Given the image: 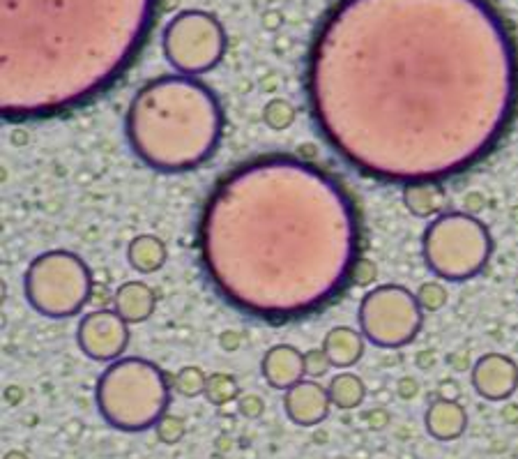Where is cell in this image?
<instances>
[{
	"label": "cell",
	"instance_id": "cell-11",
	"mask_svg": "<svg viewBox=\"0 0 518 459\" xmlns=\"http://www.w3.org/2000/svg\"><path fill=\"white\" fill-rule=\"evenodd\" d=\"M332 399L316 378H302L284 395V411L297 427H316L330 416Z\"/></svg>",
	"mask_w": 518,
	"mask_h": 459
},
{
	"label": "cell",
	"instance_id": "cell-14",
	"mask_svg": "<svg viewBox=\"0 0 518 459\" xmlns=\"http://www.w3.org/2000/svg\"><path fill=\"white\" fill-rule=\"evenodd\" d=\"M155 302H157L155 292L146 282H125L118 286L116 296H113V310L132 326V323H143L153 317Z\"/></svg>",
	"mask_w": 518,
	"mask_h": 459
},
{
	"label": "cell",
	"instance_id": "cell-9",
	"mask_svg": "<svg viewBox=\"0 0 518 459\" xmlns=\"http://www.w3.org/2000/svg\"><path fill=\"white\" fill-rule=\"evenodd\" d=\"M77 344L90 360L113 362L129 347V323L116 310H97L79 321Z\"/></svg>",
	"mask_w": 518,
	"mask_h": 459
},
{
	"label": "cell",
	"instance_id": "cell-13",
	"mask_svg": "<svg viewBox=\"0 0 518 459\" xmlns=\"http://www.w3.org/2000/svg\"><path fill=\"white\" fill-rule=\"evenodd\" d=\"M427 432L438 441L461 439L467 427L466 408L457 399H436L424 416Z\"/></svg>",
	"mask_w": 518,
	"mask_h": 459
},
{
	"label": "cell",
	"instance_id": "cell-18",
	"mask_svg": "<svg viewBox=\"0 0 518 459\" xmlns=\"http://www.w3.org/2000/svg\"><path fill=\"white\" fill-rule=\"evenodd\" d=\"M327 393H330L332 406L341 408V411H353L364 402L366 386L357 374L344 372L332 378L330 386H327Z\"/></svg>",
	"mask_w": 518,
	"mask_h": 459
},
{
	"label": "cell",
	"instance_id": "cell-22",
	"mask_svg": "<svg viewBox=\"0 0 518 459\" xmlns=\"http://www.w3.org/2000/svg\"><path fill=\"white\" fill-rule=\"evenodd\" d=\"M155 429H157V436L162 444H178L184 436V420L175 418V416H164Z\"/></svg>",
	"mask_w": 518,
	"mask_h": 459
},
{
	"label": "cell",
	"instance_id": "cell-2",
	"mask_svg": "<svg viewBox=\"0 0 518 459\" xmlns=\"http://www.w3.org/2000/svg\"><path fill=\"white\" fill-rule=\"evenodd\" d=\"M199 252L229 305L284 323L325 307L355 277L357 210L344 185L316 164L265 155L214 185Z\"/></svg>",
	"mask_w": 518,
	"mask_h": 459
},
{
	"label": "cell",
	"instance_id": "cell-6",
	"mask_svg": "<svg viewBox=\"0 0 518 459\" xmlns=\"http://www.w3.org/2000/svg\"><path fill=\"white\" fill-rule=\"evenodd\" d=\"M24 293L28 305L42 317L70 319L79 314L90 298V268L74 252H44L28 265Z\"/></svg>",
	"mask_w": 518,
	"mask_h": 459
},
{
	"label": "cell",
	"instance_id": "cell-25",
	"mask_svg": "<svg viewBox=\"0 0 518 459\" xmlns=\"http://www.w3.org/2000/svg\"><path fill=\"white\" fill-rule=\"evenodd\" d=\"M5 459H26V457H24V454H21V453H10Z\"/></svg>",
	"mask_w": 518,
	"mask_h": 459
},
{
	"label": "cell",
	"instance_id": "cell-16",
	"mask_svg": "<svg viewBox=\"0 0 518 459\" xmlns=\"http://www.w3.org/2000/svg\"><path fill=\"white\" fill-rule=\"evenodd\" d=\"M166 245L157 235L143 234L129 243L127 259L134 271L138 273H157L166 263Z\"/></svg>",
	"mask_w": 518,
	"mask_h": 459
},
{
	"label": "cell",
	"instance_id": "cell-10",
	"mask_svg": "<svg viewBox=\"0 0 518 459\" xmlns=\"http://www.w3.org/2000/svg\"><path fill=\"white\" fill-rule=\"evenodd\" d=\"M470 381L479 397L488 402H504L518 388V365L503 353H486L475 362Z\"/></svg>",
	"mask_w": 518,
	"mask_h": 459
},
{
	"label": "cell",
	"instance_id": "cell-15",
	"mask_svg": "<svg viewBox=\"0 0 518 459\" xmlns=\"http://www.w3.org/2000/svg\"><path fill=\"white\" fill-rule=\"evenodd\" d=\"M364 339L362 330L348 326H336L323 337V351L330 358L332 368H353L364 356Z\"/></svg>",
	"mask_w": 518,
	"mask_h": 459
},
{
	"label": "cell",
	"instance_id": "cell-7",
	"mask_svg": "<svg viewBox=\"0 0 518 459\" xmlns=\"http://www.w3.org/2000/svg\"><path fill=\"white\" fill-rule=\"evenodd\" d=\"M362 335L381 349L406 347L419 335L424 307L401 284H381L366 292L357 311Z\"/></svg>",
	"mask_w": 518,
	"mask_h": 459
},
{
	"label": "cell",
	"instance_id": "cell-24",
	"mask_svg": "<svg viewBox=\"0 0 518 459\" xmlns=\"http://www.w3.org/2000/svg\"><path fill=\"white\" fill-rule=\"evenodd\" d=\"M240 411H242L247 418H256V416L263 414V404H260L254 395H250V397H244L242 402H240Z\"/></svg>",
	"mask_w": 518,
	"mask_h": 459
},
{
	"label": "cell",
	"instance_id": "cell-21",
	"mask_svg": "<svg viewBox=\"0 0 518 459\" xmlns=\"http://www.w3.org/2000/svg\"><path fill=\"white\" fill-rule=\"evenodd\" d=\"M417 301L424 310L438 311L445 302H447V289L440 284V282H427L422 284V289L417 292Z\"/></svg>",
	"mask_w": 518,
	"mask_h": 459
},
{
	"label": "cell",
	"instance_id": "cell-4",
	"mask_svg": "<svg viewBox=\"0 0 518 459\" xmlns=\"http://www.w3.org/2000/svg\"><path fill=\"white\" fill-rule=\"evenodd\" d=\"M171 388L166 372L153 360L118 358L97 378V411L113 429L127 434L147 432L166 416Z\"/></svg>",
	"mask_w": 518,
	"mask_h": 459
},
{
	"label": "cell",
	"instance_id": "cell-20",
	"mask_svg": "<svg viewBox=\"0 0 518 459\" xmlns=\"http://www.w3.org/2000/svg\"><path fill=\"white\" fill-rule=\"evenodd\" d=\"M205 383H208V377L203 369L183 368L173 377V390L183 397H199L205 393Z\"/></svg>",
	"mask_w": 518,
	"mask_h": 459
},
{
	"label": "cell",
	"instance_id": "cell-12",
	"mask_svg": "<svg viewBox=\"0 0 518 459\" xmlns=\"http://www.w3.org/2000/svg\"><path fill=\"white\" fill-rule=\"evenodd\" d=\"M260 374L265 383L275 390H288L295 383H300L306 377L305 372V353L290 344H277L268 349L260 360Z\"/></svg>",
	"mask_w": 518,
	"mask_h": 459
},
{
	"label": "cell",
	"instance_id": "cell-19",
	"mask_svg": "<svg viewBox=\"0 0 518 459\" xmlns=\"http://www.w3.org/2000/svg\"><path fill=\"white\" fill-rule=\"evenodd\" d=\"M240 395L238 381L229 374H210L208 383H205V393L203 397L208 399L214 406H224V404L233 402Z\"/></svg>",
	"mask_w": 518,
	"mask_h": 459
},
{
	"label": "cell",
	"instance_id": "cell-8",
	"mask_svg": "<svg viewBox=\"0 0 518 459\" xmlns=\"http://www.w3.org/2000/svg\"><path fill=\"white\" fill-rule=\"evenodd\" d=\"M226 52V33L212 14L189 10L178 14L164 33V53L180 74L199 77L212 70Z\"/></svg>",
	"mask_w": 518,
	"mask_h": 459
},
{
	"label": "cell",
	"instance_id": "cell-23",
	"mask_svg": "<svg viewBox=\"0 0 518 459\" xmlns=\"http://www.w3.org/2000/svg\"><path fill=\"white\" fill-rule=\"evenodd\" d=\"M330 369H332V362H330V358H327V353L323 351V347L311 349V351L305 353L306 377L318 378V377H323V374L330 372Z\"/></svg>",
	"mask_w": 518,
	"mask_h": 459
},
{
	"label": "cell",
	"instance_id": "cell-5",
	"mask_svg": "<svg viewBox=\"0 0 518 459\" xmlns=\"http://www.w3.org/2000/svg\"><path fill=\"white\" fill-rule=\"evenodd\" d=\"M429 271L445 282L477 277L493 254V238L482 220L467 213H440L422 235Z\"/></svg>",
	"mask_w": 518,
	"mask_h": 459
},
{
	"label": "cell",
	"instance_id": "cell-3",
	"mask_svg": "<svg viewBox=\"0 0 518 459\" xmlns=\"http://www.w3.org/2000/svg\"><path fill=\"white\" fill-rule=\"evenodd\" d=\"M125 132L143 164L162 174H184L212 158L224 132V111L199 79L159 77L129 102Z\"/></svg>",
	"mask_w": 518,
	"mask_h": 459
},
{
	"label": "cell",
	"instance_id": "cell-17",
	"mask_svg": "<svg viewBox=\"0 0 518 459\" xmlns=\"http://www.w3.org/2000/svg\"><path fill=\"white\" fill-rule=\"evenodd\" d=\"M403 201H406L408 210H410L412 215H417V217H429V215L442 213L445 189H442V183H412L406 185Z\"/></svg>",
	"mask_w": 518,
	"mask_h": 459
},
{
	"label": "cell",
	"instance_id": "cell-1",
	"mask_svg": "<svg viewBox=\"0 0 518 459\" xmlns=\"http://www.w3.org/2000/svg\"><path fill=\"white\" fill-rule=\"evenodd\" d=\"M316 128L362 176L442 183L498 148L518 53L488 0H341L309 53Z\"/></svg>",
	"mask_w": 518,
	"mask_h": 459
}]
</instances>
